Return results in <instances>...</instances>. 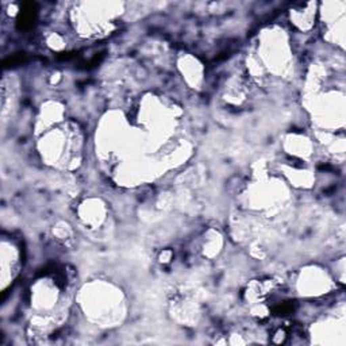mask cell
Segmentation results:
<instances>
[{"instance_id":"obj_1","label":"cell","mask_w":346,"mask_h":346,"mask_svg":"<svg viewBox=\"0 0 346 346\" xmlns=\"http://www.w3.org/2000/svg\"><path fill=\"white\" fill-rule=\"evenodd\" d=\"M34 16H36V6L32 3L26 4L20 12L19 19H18V23H19L20 28H28L34 22Z\"/></svg>"}]
</instances>
